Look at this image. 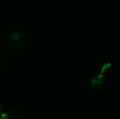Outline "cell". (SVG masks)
Masks as SVG:
<instances>
[{
    "instance_id": "277c9868",
    "label": "cell",
    "mask_w": 120,
    "mask_h": 119,
    "mask_svg": "<svg viewBox=\"0 0 120 119\" xmlns=\"http://www.w3.org/2000/svg\"><path fill=\"white\" fill-rule=\"evenodd\" d=\"M0 111H1V106H0Z\"/></svg>"
},
{
    "instance_id": "7a4b0ae2",
    "label": "cell",
    "mask_w": 120,
    "mask_h": 119,
    "mask_svg": "<svg viewBox=\"0 0 120 119\" xmlns=\"http://www.w3.org/2000/svg\"><path fill=\"white\" fill-rule=\"evenodd\" d=\"M110 68H111V64L110 63H105L101 68V74H103L108 72L110 71Z\"/></svg>"
},
{
    "instance_id": "6da1fadb",
    "label": "cell",
    "mask_w": 120,
    "mask_h": 119,
    "mask_svg": "<svg viewBox=\"0 0 120 119\" xmlns=\"http://www.w3.org/2000/svg\"><path fill=\"white\" fill-rule=\"evenodd\" d=\"M103 75L102 74H96L91 79V86H101L103 83Z\"/></svg>"
},
{
    "instance_id": "3957f363",
    "label": "cell",
    "mask_w": 120,
    "mask_h": 119,
    "mask_svg": "<svg viewBox=\"0 0 120 119\" xmlns=\"http://www.w3.org/2000/svg\"><path fill=\"white\" fill-rule=\"evenodd\" d=\"M0 119H9V117L6 114H2L0 116Z\"/></svg>"
}]
</instances>
